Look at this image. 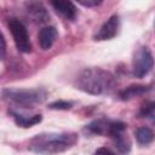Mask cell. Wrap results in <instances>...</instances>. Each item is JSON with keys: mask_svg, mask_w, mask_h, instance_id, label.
I'll return each instance as SVG.
<instances>
[{"mask_svg": "<svg viewBox=\"0 0 155 155\" xmlns=\"http://www.w3.org/2000/svg\"><path fill=\"white\" fill-rule=\"evenodd\" d=\"M154 67V58L148 47H140L134 52L132 61V73L136 78L142 79L150 73Z\"/></svg>", "mask_w": 155, "mask_h": 155, "instance_id": "obj_5", "label": "cell"}, {"mask_svg": "<svg viewBox=\"0 0 155 155\" xmlns=\"http://www.w3.org/2000/svg\"><path fill=\"white\" fill-rule=\"evenodd\" d=\"M0 41H1V59H4L5 58V53H6V42H5L4 35H1Z\"/></svg>", "mask_w": 155, "mask_h": 155, "instance_id": "obj_17", "label": "cell"}, {"mask_svg": "<svg viewBox=\"0 0 155 155\" xmlns=\"http://www.w3.org/2000/svg\"><path fill=\"white\" fill-rule=\"evenodd\" d=\"M113 142L116 147V149L120 153H128L131 150V140L127 137L126 132H122L120 134H117L116 137L113 138Z\"/></svg>", "mask_w": 155, "mask_h": 155, "instance_id": "obj_14", "label": "cell"}, {"mask_svg": "<svg viewBox=\"0 0 155 155\" xmlns=\"http://www.w3.org/2000/svg\"><path fill=\"white\" fill-rule=\"evenodd\" d=\"M53 10L68 21H73L76 17L78 10L70 0H50Z\"/></svg>", "mask_w": 155, "mask_h": 155, "instance_id": "obj_8", "label": "cell"}, {"mask_svg": "<svg viewBox=\"0 0 155 155\" xmlns=\"http://www.w3.org/2000/svg\"><path fill=\"white\" fill-rule=\"evenodd\" d=\"M12 116H13V120L16 122L17 126L19 127H23V128H28V127H31L36 124H39L41 120H42V116L41 114H35V115H22L19 113H16V111H11Z\"/></svg>", "mask_w": 155, "mask_h": 155, "instance_id": "obj_11", "label": "cell"}, {"mask_svg": "<svg viewBox=\"0 0 155 155\" xmlns=\"http://www.w3.org/2000/svg\"><path fill=\"white\" fill-rule=\"evenodd\" d=\"M119 29H120V17L117 15H113L98 29V31L94 35V40L97 41L110 40L117 34Z\"/></svg>", "mask_w": 155, "mask_h": 155, "instance_id": "obj_6", "label": "cell"}, {"mask_svg": "<svg viewBox=\"0 0 155 155\" xmlns=\"http://www.w3.org/2000/svg\"><path fill=\"white\" fill-rule=\"evenodd\" d=\"M115 79L111 73L102 68H86L84 69L75 80V87L85 93L98 96L108 93L113 90Z\"/></svg>", "mask_w": 155, "mask_h": 155, "instance_id": "obj_2", "label": "cell"}, {"mask_svg": "<svg viewBox=\"0 0 155 155\" xmlns=\"http://www.w3.org/2000/svg\"><path fill=\"white\" fill-rule=\"evenodd\" d=\"M71 107H73V103L67 102V101H56L48 105V108L53 109V110H68Z\"/></svg>", "mask_w": 155, "mask_h": 155, "instance_id": "obj_15", "label": "cell"}, {"mask_svg": "<svg viewBox=\"0 0 155 155\" xmlns=\"http://www.w3.org/2000/svg\"><path fill=\"white\" fill-rule=\"evenodd\" d=\"M76 142L78 134L74 132H46L34 136L28 148L39 154H57L71 149Z\"/></svg>", "mask_w": 155, "mask_h": 155, "instance_id": "obj_1", "label": "cell"}, {"mask_svg": "<svg viewBox=\"0 0 155 155\" xmlns=\"http://www.w3.org/2000/svg\"><path fill=\"white\" fill-rule=\"evenodd\" d=\"M75 1H78L80 5L85 7H96L103 2V0H75Z\"/></svg>", "mask_w": 155, "mask_h": 155, "instance_id": "obj_16", "label": "cell"}, {"mask_svg": "<svg viewBox=\"0 0 155 155\" xmlns=\"http://www.w3.org/2000/svg\"><path fill=\"white\" fill-rule=\"evenodd\" d=\"M58 31L53 25H45L40 29L38 34V41L42 50H50L56 42Z\"/></svg>", "mask_w": 155, "mask_h": 155, "instance_id": "obj_9", "label": "cell"}, {"mask_svg": "<svg viewBox=\"0 0 155 155\" xmlns=\"http://www.w3.org/2000/svg\"><path fill=\"white\" fill-rule=\"evenodd\" d=\"M101 153H109V154H113L114 151L110 150V149H108V148H99V149L96 150V154H101Z\"/></svg>", "mask_w": 155, "mask_h": 155, "instance_id": "obj_18", "label": "cell"}, {"mask_svg": "<svg viewBox=\"0 0 155 155\" xmlns=\"http://www.w3.org/2000/svg\"><path fill=\"white\" fill-rule=\"evenodd\" d=\"M46 96L47 93L42 88H30V90L5 88L2 90L4 99L22 108H30L35 104H40L46 99Z\"/></svg>", "mask_w": 155, "mask_h": 155, "instance_id": "obj_3", "label": "cell"}, {"mask_svg": "<svg viewBox=\"0 0 155 155\" xmlns=\"http://www.w3.org/2000/svg\"><path fill=\"white\" fill-rule=\"evenodd\" d=\"M147 91H149L148 86H144V85H132V86H128L125 90H122L119 96H120V98L122 101H127V99H131V98H133L136 96H140V94L145 93Z\"/></svg>", "mask_w": 155, "mask_h": 155, "instance_id": "obj_12", "label": "cell"}, {"mask_svg": "<svg viewBox=\"0 0 155 155\" xmlns=\"http://www.w3.org/2000/svg\"><path fill=\"white\" fill-rule=\"evenodd\" d=\"M25 11L35 23L44 24L50 19V15L40 0H28L25 2Z\"/></svg>", "mask_w": 155, "mask_h": 155, "instance_id": "obj_7", "label": "cell"}, {"mask_svg": "<svg viewBox=\"0 0 155 155\" xmlns=\"http://www.w3.org/2000/svg\"><path fill=\"white\" fill-rule=\"evenodd\" d=\"M134 134H136L137 142H138L139 144H142V145H147V144L151 143V142L155 139V133H154V131H153L151 128H149V127H145V126L137 128L136 132H134Z\"/></svg>", "mask_w": 155, "mask_h": 155, "instance_id": "obj_13", "label": "cell"}, {"mask_svg": "<svg viewBox=\"0 0 155 155\" xmlns=\"http://www.w3.org/2000/svg\"><path fill=\"white\" fill-rule=\"evenodd\" d=\"M110 126V120L107 119H97L86 125L85 132L88 134H97V136H108Z\"/></svg>", "mask_w": 155, "mask_h": 155, "instance_id": "obj_10", "label": "cell"}, {"mask_svg": "<svg viewBox=\"0 0 155 155\" xmlns=\"http://www.w3.org/2000/svg\"><path fill=\"white\" fill-rule=\"evenodd\" d=\"M7 24L17 50L22 53H29L31 51V42H30V38L25 25L17 18L8 19Z\"/></svg>", "mask_w": 155, "mask_h": 155, "instance_id": "obj_4", "label": "cell"}]
</instances>
